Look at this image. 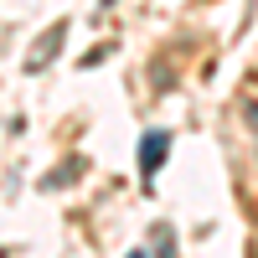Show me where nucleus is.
<instances>
[{"label": "nucleus", "instance_id": "1", "mask_svg": "<svg viewBox=\"0 0 258 258\" xmlns=\"http://www.w3.org/2000/svg\"><path fill=\"white\" fill-rule=\"evenodd\" d=\"M165 155H170V135L165 129H145L140 135V176L155 181V170L165 165Z\"/></svg>", "mask_w": 258, "mask_h": 258}, {"label": "nucleus", "instance_id": "3", "mask_svg": "<svg viewBox=\"0 0 258 258\" xmlns=\"http://www.w3.org/2000/svg\"><path fill=\"white\" fill-rule=\"evenodd\" d=\"M129 258H145V253H129Z\"/></svg>", "mask_w": 258, "mask_h": 258}, {"label": "nucleus", "instance_id": "2", "mask_svg": "<svg viewBox=\"0 0 258 258\" xmlns=\"http://www.w3.org/2000/svg\"><path fill=\"white\" fill-rule=\"evenodd\" d=\"M62 36H68V26H62V21H57V26H52L47 36H41L36 47H31V57H26V68H47V62H52V52L62 47Z\"/></svg>", "mask_w": 258, "mask_h": 258}]
</instances>
